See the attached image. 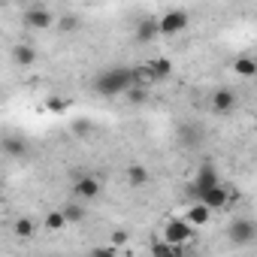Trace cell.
Segmentation results:
<instances>
[{
	"label": "cell",
	"mask_w": 257,
	"mask_h": 257,
	"mask_svg": "<svg viewBox=\"0 0 257 257\" xmlns=\"http://www.w3.org/2000/svg\"><path fill=\"white\" fill-rule=\"evenodd\" d=\"M131 88H134L131 67H121V64H115V67H103V70H97L94 79H91V91H94L97 97H106V100L121 97V94H127Z\"/></svg>",
	"instance_id": "cell-1"
},
{
	"label": "cell",
	"mask_w": 257,
	"mask_h": 257,
	"mask_svg": "<svg viewBox=\"0 0 257 257\" xmlns=\"http://www.w3.org/2000/svg\"><path fill=\"white\" fill-rule=\"evenodd\" d=\"M227 239H230L233 248H248V245H254V239H257V224H254L248 215H236V218H230V224H227Z\"/></svg>",
	"instance_id": "cell-2"
},
{
	"label": "cell",
	"mask_w": 257,
	"mask_h": 257,
	"mask_svg": "<svg viewBox=\"0 0 257 257\" xmlns=\"http://www.w3.org/2000/svg\"><path fill=\"white\" fill-rule=\"evenodd\" d=\"M218 185H221V176H218V170H215L212 164H203V167L197 170V176L188 182V188H185V191H188V197L197 203V200H200L206 191H212V188H218Z\"/></svg>",
	"instance_id": "cell-3"
},
{
	"label": "cell",
	"mask_w": 257,
	"mask_h": 257,
	"mask_svg": "<svg viewBox=\"0 0 257 257\" xmlns=\"http://www.w3.org/2000/svg\"><path fill=\"white\" fill-rule=\"evenodd\" d=\"M22 25H25L28 31H46V28L55 25V13H52V7H46V4H31V7H25V13H22Z\"/></svg>",
	"instance_id": "cell-4"
},
{
	"label": "cell",
	"mask_w": 257,
	"mask_h": 257,
	"mask_svg": "<svg viewBox=\"0 0 257 257\" xmlns=\"http://www.w3.org/2000/svg\"><path fill=\"white\" fill-rule=\"evenodd\" d=\"M188 25H191L188 10H170L158 19V37H176V34L188 31Z\"/></svg>",
	"instance_id": "cell-5"
},
{
	"label": "cell",
	"mask_w": 257,
	"mask_h": 257,
	"mask_svg": "<svg viewBox=\"0 0 257 257\" xmlns=\"http://www.w3.org/2000/svg\"><path fill=\"white\" fill-rule=\"evenodd\" d=\"M161 239H164V242H170V245H176V248H182L185 242H191V239H194V227H191V224H185V218H170V221L164 224Z\"/></svg>",
	"instance_id": "cell-6"
},
{
	"label": "cell",
	"mask_w": 257,
	"mask_h": 257,
	"mask_svg": "<svg viewBox=\"0 0 257 257\" xmlns=\"http://www.w3.org/2000/svg\"><path fill=\"white\" fill-rule=\"evenodd\" d=\"M103 194V185H100V179L97 176H91V173H82L76 182H73V197L79 200V203H91V200H97Z\"/></svg>",
	"instance_id": "cell-7"
},
{
	"label": "cell",
	"mask_w": 257,
	"mask_h": 257,
	"mask_svg": "<svg viewBox=\"0 0 257 257\" xmlns=\"http://www.w3.org/2000/svg\"><path fill=\"white\" fill-rule=\"evenodd\" d=\"M209 109H212L215 115H230V112L236 109V91L227 88V85L215 88V91L209 94Z\"/></svg>",
	"instance_id": "cell-8"
},
{
	"label": "cell",
	"mask_w": 257,
	"mask_h": 257,
	"mask_svg": "<svg viewBox=\"0 0 257 257\" xmlns=\"http://www.w3.org/2000/svg\"><path fill=\"white\" fill-rule=\"evenodd\" d=\"M10 58H13L16 67H34V64L40 61V52H37V46H31V43H16L13 52H10Z\"/></svg>",
	"instance_id": "cell-9"
},
{
	"label": "cell",
	"mask_w": 257,
	"mask_h": 257,
	"mask_svg": "<svg viewBox=\"0 0 257 257\" xmlns=\"http://www.w3.org/2000/svg\"><path fill=\"white\" fill-rule=\"evenodd\" d=\"M197 203H203L209 212H218V209H224V206H230V188H224V185H218V188H212V191H206Z\"/></svg>",
	"instance_id": "cell-10"
},
{
	"label": "cell",
	"mask_w": 257,
	"mask_h": 257,
	"mask_svg": "<svg viewBox=\"0 0 257 257\" xmlns=\"http://www.w3.org/2000/svg\"><path fill=\"white\" fill-rule=\"evenodd\" d=\"M146 70H149L152 82H167L173 76V61L170 58H152V61H146Z\"/></svg>",
	"instance_id": "cell-11"
},
{
	"label": "cell",
	"mask_w": 257,
	"mask_h": 257,
	"mask_svg": "<svg viewBox=\"0 0 257 257\" xmlns=\"http://www.w3.org/2000/svg\"><path fill=\"white\" fill-rule=\"evenodd\" d=\"M134 40H137L140 46L155 43V40H158V19H143V22L137 25V31H134Z\"/></svg>",
	"instance_id": "cell-12"
},
{
	"label": "cell",
	"mask_w": 257,
	"mask_h": 257,
	"mask_svg": "<svg viewBox=\"0 0 257 257\" xmlns=\"http://www.w3.org/2000/svg\"><path fill=\"white\" fill-rule=\"evenodd\" d=\"M149 179H152V173H149L146 164H131V167H127V185H131V188H146Z\"/></svg>",
	"instance_id": "cell-13"
},
{
	"label": "cell",
	"mask_w": 257,
	"mask_h": 257,
	"mask_svg": "<svg viewBox=\"0 0 257 257\" xmlns=\"http://www.w3.org/2000/svg\"><path fill=\"white\" fill-rule=\"evenodd\" d=\"M233 73H236L239 79H254V76H257V61L248 58V55H242V58L233 61Z\"/></svg>",
	"instance_id": "cell-14"
},
{
	"label": "cell",
	"mask_w": 257,
	"mask_h": 257,
	"mask_svg": "<svg viewBox=\"0 0 257 257\" xmlns=\"http://www.w3.org/2000/svg\"><path fill=\"white\" fill-rule=\"evenodd\" d=\"M13 233H16L19 239H31V236L37 233V221H34L31 215H19V218L13 221Z\"/></svg>",
	"instance_id": "cell-15"
},
{
	"label": "cell",
	"mask_w": 257,
	"mask_h": 257,
	"mask_svg": "<svg viewBox=\"0 0 257 257\" xmlns=\"http://www.w3.org/2000/svg\"><path fill=\"white\" fill-rule=\"evenodd\" d=\"M209 215H212V212H209L203 203H194V206L185 212V224H191V227H203V224L209 221Z\"/></svg>",
	"instance_id": "cell-16"
},
{
	"label": "cell",
	"mask_w": 257,
	"mask_h": 257,
	"mask_svg": "<svg viewBox=\"0 0 257 257\" xmlns=\"http://www.w3.org/2000/svg\"><path fill=\"white\" fill-rule=\"evenodd\" d=\"M61 215H64V224H82V221L88 218L82 203H67V206L61 209Z\"/></svg>",
	"instance_id": "cell-17"
},
{
	"label": "cell",
	"mask_w": 257,
	"mask_h": 257,
	"mask_svg": "<svg viewBox=\"0 0 257 257\" xmlns=\"http://www.w3.org/2000/svg\"><path fill=\"white\" fill-rule=\"evenodd\" d=\"M149 251H152V257H176V254H182V248H176V245H170L164 239H155L149 245Z\"/></svg>",
	"instance_id": "cell-18"
},
{
	"label": "cell",
	"mask_w": 257,
	"mask_h": 257,
	"mask_svg": "<svg viewBox=\"0 0 257 257\" xmlns=\"http://www.w3.org/2000/svg\"><path fill=\"white\" fill-rule=\"evenodd\" d=\"M55 25L64 31V34H70V31H79V25H82V19L76 16V13H64L61 19H55Z\"/></svg>",
	"instance_id": "cell-19"
},
{
	"label": "cell",
	"mask_w": 257,
	"mask_h": 257,
	"mask_svg": "<svg viewBox=\"0 0 257 257\" xmlns=\"http://www.w3.org/2000/svg\"><path fill=\"white\" fill-rule=\"evenodd\" d=\"M0 152H7L13 158H22L28 149H25V140H0Z\"/></svg>",
	"instance_id": "cell-20"
},
{
	"label": "cell",
	"mask_w": 257,
	"mask_h": 257,
	"mask_svg": "<svg viewBox=\"0 0 257 257\" xmlns=\"http://www.w3.org/2000/svg\"><path fill=\"white\" fill-rule=\"evenodd\" d=\"M43 224H46L49 230H64V227H67V224H64V215H61V209H52V212H46Z\"/></svg>",
	"instance_id": "cell-21"
},
{
	"label": "cell",
	"mask_w": 257,
	"mask_h": 257,
	"mask_svg": "<svg viewBox=\"0 0 257 257\" xmlns=\"http://www.w3.org/2000/svg\"><path fill=\"white\" fill-rule=\"evenodd\" d=\"M127 242H131V233H127V230H112V233H109V245H112L115 251H118L121 245H127Z\"/></svg>",
	"instance_id": "cell-22"
},
{
	"label": "cell",
	"mask_w": 257,
	"mask_h": 257,
	"mask_svg": "<svg viewBox=\"0 0 257 257\" xmlns=\"http://www.w3.org/2000/svg\"><path fill=\"white\" fill-rule=\"evenodd\" d=\"M73 134H76V137H91V134H94V124L85 121V118H79V121H73Z\"/></svg>",
	"instance_id": "cell-23"
},
{
	"label": "cell",
	"mask_w": 257,
	"mask_h": 257,
	"mask_svg": "<svg viewBox=\"0 0 257 257\" xmlns=\"http://www.w3.org/2000/svg\"><path fill=\"white\" fill-rule=\"evenodd\" d=\"M88 257H118V251L112 245H97V248L88 251Z\"/></svg>",
	"instance_id": "cell-24"
},
{
	"label": "cell",
	"mask_w": 257,
	"mask_h": 257,
	"mask_svg": "<svg viewBox=\"0 0 257 257\" xmlns=\"http://www.w3.org/2000/svg\"><path fill=\"white\" fill-rule=\"evenodd\" d=\"M67 109H70V103H67V100H61V97H52V100H49V112H58V115H64Z\"/></svg>",
	"instance_id": "cell-25"
},
{
	"label": "cell",
	"mask_w": 257,
	"mask_h": 257,
	"mask_svg": "<svg viewBox=\"0 0 257 257\" xmlns=\"http://www.w3.org/2000/svg\"><path fill=\"white\" fill-rule=\"evenodd\" d=\"M146 97H149L146 88H131V91H127V100H131V103H146Z\"/></svg>",
	"instance_id": "cell-26"
},
{
	"label": "cell",
	"mask_w": 257,
	"mask_h": 257,
	"mask_svg": "<svg viewBox=\"0 0 257 257\" xmlns=\"http://www.w3.org/2000/svg\"><path fill=\"white\" fill-rule=\"evenodd\" d=\"M0 194H4V179H0Z\"/></svg>",
	"instance_id": "cell-27"
},
{
	"label": "cell",
	"mask_w": 257,
	"mask_h": 257,
	"mask_svg": "<svg viewBox=\"0 0 257 257\" xmlns=\"http://www.w3.org/2000/svg\"><path fill=\"white\" fill-rule=\"evenodd\" d=\"M176 257H185V254H176Z\"/></svg>",
	"instance_id": "cell-28"
}]
</instances>
